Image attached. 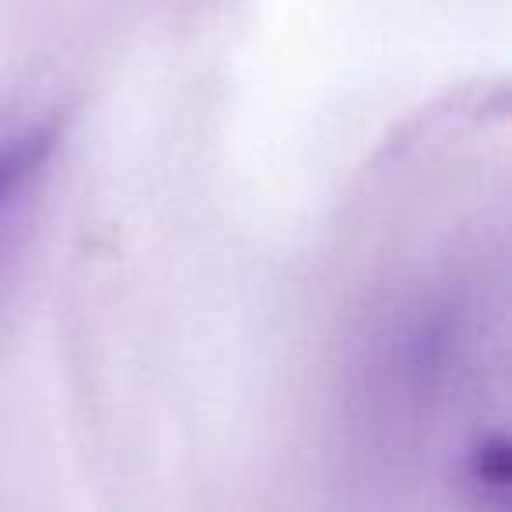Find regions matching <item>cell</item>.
<instances>
[{
	"mask_svg": "<svg viewBox=\"0 0 512 512\" xmlns=\"http://www.w3.org/2000/svg\"><path fill=\"white\" fill-rule=\"evenodd\" d=\"M488 285L481 253L428 260L372 302L351 369L355 428L386 460H442L449 484L505 502V418L488 414Z\"/></svg>",
	"mask_w": 512,
	"mask_h": 512,
	"instance_id": "6da1fadb",
	"label": "cell"
},
{
	"mask_svg": "<svg viewBox=\"0 0 512 512\" xmlns=\"http://www.w3.org/2000/svg\"><path fill=\"white\" fill-rule=\"evenodd\" d=\"M60 151V127L50 116H25L0 127V285L22 253Z\"/></svg>",
	"mask_w": 512,
	"mask_h": 512,
	"instance_id": "7a4b0ae2",
	"label": "cell"
}]
</instances>
